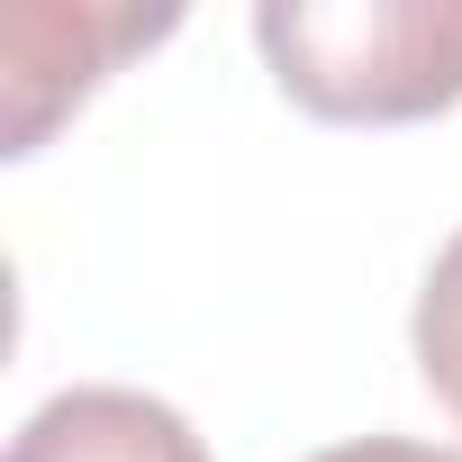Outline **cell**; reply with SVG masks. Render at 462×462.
Segmentation results:
<instances>
[{
    "instance_id": "obj_1",
    "label": "cell",
    "mask_w": 462,
    "mask_h": 462,
    "mask_svg": "<svg viewBox=\"0 0 462 462\" xmlns=\"http://www.w3.org/2000/svg\"><path fill=\"white\" fill-rule=\"evenodd\" d=\"M254 46L336 127H399L462 100V0H263Z\"/></svg>"
},
{
    "instance_id": "obj_3",
    "label": "cell",
    "mask_w": 462,
    "mask_h": 462,
    "mask_svg": "<svg viewBox=\"0 0 462 462\" xmlns=\"http://www.w3.org/2000/svg\"><path fill=\"white\" fill-rule=\"evenodd\" d=\"M408 345H417L426 390H435V399L453 408V426H462V226L444 236V254H435V273H426V291H417Z\"/></svg>"
},
{
    "instance_id": "obj_4",
    "label": "cell",
    "mask_w": 462,
    "mask_h": 462,
    "mask_svg": "<svg viewBox=\"0 0 462 462\" xmlns=\"http://www.w3.org/2000/svg\"><path fill=\"white\" fill-rule=\"evenodd\" d=\"M309 462H462V453L417 444V435H354V444H327V453H309Z\"/></svg>"
},
{
    "instance_id": "obj_2",
    "label": "cell",
    "mask_w": 462,
    "mask_h": 462,
    "mask_svg": "<svg viewBox=\"0 0 462 462\" xmlns=\"http://www.w3.org/2000/svg\"><path fill=\"white\" fill-rule=\"evenodd\" d=\"M10 462H208V444L190 435L181 408L91 381V390H55L10 435Z\"/></svg>"
}]
</instances>
